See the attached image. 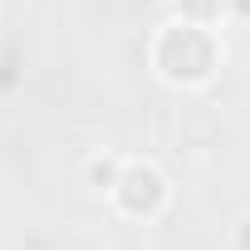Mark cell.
Here are the masks:
<instances>
[{"label": "cell", "mask_w": 250, "mask_h": 250, "mask_svg": "<svg viewBox=\"0 0 250 250\" xmlns=\"http://www.w3.org/2000/svg\"><path fill=\"white\" fill-rule=\"evenodd\" d=\"M147 64L167 88H206L221 74V35L196 20H162L147 40Z\"/></svg>", "instance_id": "6da1fadb"}, {"label": "cell", "mask_w": 250, "mask_h": 250, "mask_svg": "<svg viewBox=\"0 0 250 250\" xmlns=\"http://www.w3.org/2000/svg\"><path fill=\"white\" fill-rule=\"evenodd\" d=\"M230 240H235V250H250V216L235 221V235H230Z\"/></svg>", "instance_id": "5b68a950"}, {"label": "cell", "mask_w": 250, "mask_h": 250, "mask_svg": "<svg viewBox=\"0 0 250 250\" xmlns=\"http://www.w3.org/2000/svg\"><path fill=\"white\" fill-rule=\"evenodd\" d=\"M177 15H182V20H196V25L221 30V25L230 20V5H226V0H177Z\"/></svg>", "instance_id": "277c9868"}, {"label": "cell", "mask_w": 250, "mask_h": 250, "mask_svg": "<svg viewBox=\"0 0 250 250\" xmlns=\"http://www.w3.org/2000/svg\"><path fill=\"white\" fill-rule=\"evenodd\" d=\"M118 172H123V157H118V152H93V157L83 162V187L98 191V196H108V191L118 187Z\"/></svg>", "instance_id": "3957f363"}, {"label": "cell", "mask_w": 250, "mask_h": 250, "mask_svg": "<svg viewBox=\"0 0 250 250\" xmlns=\"http://www.w3.org/2000/svg\"><path fill=\"white\" fill-rule=\"evenodd\" d=\"M230 5V15H240V20H250V0H226Z\"/></svg>", "instance_id": "8992f818"}, {"label": "cell", "mask_w": 250, "mask_h": 250, "mask_svg": "<svg viewBox=\"0 0 250 250\" xmlns=\"http://www.w3.org/2000/svg\"><path fill=\"white\" fill-rule=\"evenodd\" d=\"M108 201L123 221L147 226L172 206V182L152 157H123V172H118V187L108 191Z\"/></svg>", "instance_id": "7a4b0ae2"}]
</instances>
